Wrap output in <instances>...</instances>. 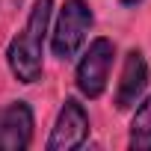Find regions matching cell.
<instances>
[{
	"label": "cell",
	"instance_id": "cell-1",
	"mask_svg": "<svg viewBox=\"0 0 151 151\" xmlns=\"http://www.w3.org/2000/svg\"><path fill=\"white\" fill-rule=\"evenodd\" d=\"M50 18H53V0H33L21 33L6 45V65L12 71V77L24 86H33L42 80Z\"/></svg>",
	"mask_w": 151,
	"mask_h": 151
},
{
	"label": "cell",
	"instance_id": "cell-4",
	"mask_svg": "<svg viewBox=\"0 0 151 151\" xmlns=\"http://www.w3.org/2000/svg\"><path fill=\"white\" fill-rule=\"evenodd\" d=\"M86 139H89V113H86V107L80 104V98H65L59 113H56V122L50 127V136H47L45 148L47 151H74Z\"/></svg>",
	"mask_w": 151,
	"mask_h": 151
},
{
	"label": "cell",
	"instance_id": "cell-6",
	"mask_svg": "<svg viewBox=\"0 0 151 151\" xmlns=\"http://www.w3.org/2000/svg\"><path fill=\"white\" fill-rule=\"evenodd\" d=\"M148 59L139 47H130L124 53V62H122V77H119V86H116V110H130L136 107V101L145 95L148 89Z\"/></svg>",
	"mask_w": 151,
	"mask_h": 151
},
{
	"label": "cell",
	"instance_id": "cell-2",
	"mask_svg": "<svg viewBox=\"0 0 151 151\" xmlns=\"http://www.w3.org/2000/svg\"><path fill=\"white\" fill-rule=\"evenodd\" d=\"M92 27H95V12L89 6V0H65L56 12L53 30L47 33L53 56L56 59H74L83 50Z\"/></svg>",
	"mask_w": 151,
	"mask_h": 151
},
{
	"label": "cell",
	"instance_id": "cell-9",
	"mask_svg": "<svg viewBox=\"0 0 151 151\" xmlns=\"http://www.w3.org/2000/svg\"><path fill=\"white\" fill-rule=\"evenodd\" d=\"M18 3H21V0H18Z\"/></svg>",
	"mask_w": 151,
	"mask_h": 151
},
{
	"label": "cell",
	"instance_id": "cell-3",
	"mask_svg": "<svg viewBox=\"0 0 151 151\" xmlns=\"http://www.w3.org/2000/svg\"><path fill=\"white\" fill-rule=\"evenodd\" d=\"M113 62H116V42L107 36H95L80 53L77 68H74V86L86 101H98L107 92Z\"/></svg>",
	"mask_w": 151,
	"mask_h": 151
},
{
	"label": "cell",
	"instance_id": "cell-8",
	"mask_svg": "<svg viewBox=\"0 0 151 151\" xmlns=\"http://www.w3.org/2000/svg\"><path fill=\"white\" fill-rule=\"evenodd\" d=\"M119 3H122L124 9H133V6H139V3H142V0H119Z\"/></svg>",
	"mask_w": 151,
	"mask_h": 151
},
{
	"label": "cell",
	"instance_id": "cell-7",
	"mask_svg": "<svg viewBox=\"0 0 151 151\" xmlns=\"http://www.w3.org/2000/svg\"><path fill=\"white\" fill-rule=\"evenodd\" d=\"M127 148L151 151V95L136 101V110L130 116V130H127Z\"/></svg>",
	"mask_w": 151,
	"mask_h": 151
},
{
	"label": "cell",
	"instance_id": "cell-5",
	"mask_svg": "<svg viewBox=\"0 0 151 151\" xmlns=\"http://www.w3.org/2000/svg\"><path fill=\"white\" fill-rule=\"evenodd\" d=\"M36 116L27 101H9L0 107V151H27L33 145Z\"/></svg>",
	"mask_w": 151,
	"mask_h": 151
}]
</instances>
